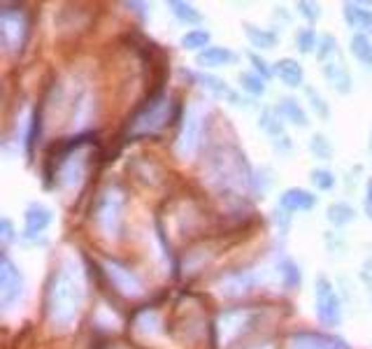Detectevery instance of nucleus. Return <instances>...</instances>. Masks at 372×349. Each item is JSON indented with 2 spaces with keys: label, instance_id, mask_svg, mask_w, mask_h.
I'll return each instance as SVG.
<instances>
[{
  "label": "nucleus",
  "instance_id": "nucleus-30",
  "mask_svg": "<svg viewBox=\"0 0 372 349\" xmlns=\"http://www.w3.org/2000/svg\"><path fill=\"white\" fill-rule=\"evenodd\" d=\"M309 151H312V156H316L319 161H331L333 158V145L323 133H314L309 138Z\"/></svg>",
  "mask_w": 372,
  "mask_h": 349
},
{
  "label": "nucleus",
  "instance_id": "nucleus-36",
  "mask_svg": "<svg viewBox=\"0 0 372 349\" xmlns=\"http://www.w3.org/2000/svg\"><path fill=\"white\" fill-rule=\"evenodd\" d=\"M14 238H17V231H14V224L10 222L7 217L0 219V240H3V245L7 247L10 242H14Z\"/></svg>",
  "mask_w": 372,
  "mask_h": 349
},
{
  "label": "nucleus",
  "instance_id": "nucleus-18",
  "mask_svg": "<svg viewBox=\"0 0 372 349\" xmlns=\"http://www.w3.org/2000/svg\"><path fill=\"white\" fill-rule=\"evenodd\" d=\"M345 21L359 33H372V10L361 3H345Z\"/></svg>",
  "mask_w": 372,
  "mask_h": 349
},
{
  "label": "nucleus",
  "instance_id": "nucleus-34",
  "mask_svg": "<svg viewBox=\"0 0 372 349\" xmlns=\"http://www.w3.org/2000/svg\"><path fill=\"white\" fill-rule=\"evenodd\" d=\"M295 10H298L300 17H305L309 24H314V21L321 19V7L316 3H307V0H300V3H295Z\"/></svg>",
  "mask_w": 372,
  "mask_h": 349
},
{
  "label": "nucleus",
  "instance_id": "nucleus-1",
  "mask_svg": "<svg viewBox=\"0 0 372 349\" xmlns=\"http://www.w3.org/2000/svg\"><path fill=\"white\" fill-rule=\"evenodd\" d=\"M86 284L84 272L72 256H63L60 263L51 270L47 291H44V312L49 324L58 331L72 329L84 307Z\"/></svg>",
  "mask_w": 372,
  "mask_h": 349
},
{
  "label": "nucleus",
  "instance_id": "nucleus-2",
  "mask_svg": "<svg viewBox=\"0 0 372 349\" xmlns=\"http://www.w3.org/2000/svg\"><path fill=\"white\" fill-rule=\"evenodd\" d=\"M210 174H212V182H214L222 191L249 189L252 186V179H254V172H252V168H249L245 151H240L235 145L222 147L214 156H212Z\"/></svg>",
  "mask_w": 372,
  "mask_h": 349
},
{
  "label": "nucleus",
  "instance_id": "nucleus-39",
  "mask_svg": "<svg viewBox=\"0 0 372 349\" xmlns=\"http://www.w3.org/2000/svg\"><path fill=\"white\" fill-rule=\"evenodd\" d=\"M124 7H128V10H133L135 14H140L142 19L147 17V5H144V3H124Z\"/></svg>",
  "mask_w": 372,
  "mask_h": 349
},
{
  "label": "nucleus",
  "instance_id": "nucleus-12",
  "mask_svg": "<svg viewBox=\"0 0 372 349\" xmlns=\"http://www.w3.org/2000/svg\"><path fill=\"white\" fill-rule=\"evenodd\" d=\"M321 72H323L326 82L331 84V89H335L338 94H342V96L352 94L354 77H352V72H349V68L345 63L342 51H338L335 56H331L328 61H323V63H321Z\"/></svg>",
  "mask_w": 372,
  "mask_h": 349
},
{
  "label": "nucleus",
  "instance_id": "nucleus-41",
  "mask_svg": "<svg viewBox=\"0 0 372 349\" xmlns=\"http://www.w3.org/2000/svg\"><path fill=\"white\" fill-rule=\"evenodd\" d=\"M366 212H368V219L372 222V208H370V205H366Z\"/></svg>",
  "mask_w": 372,
  "mask_h": 349
},
{
  "label": "nucleus",
  "instance_id": "nucleus-13",
  "mask_svg": "<svg viewBox=\"0 0 372 349\" xmlns=\"http://www.w3.org/2000/svg\"><path fill=\"white\" fill-rule=\"evenodd\" d=\"M256 286V275L252 270H235L222 277L219 282V293L226 298H240V296L252 293Z\"/></svg>",
  "mask_w": 372,
  "mask_h": 349
},
{
  "label": "nucleus",
  "instance_id": "nucleus-11",
  "mask_svg": "<svg viewBox=\"0 0 372 349\" xmlns=\"http://www.w3.org/2000/svg\"><path fill=\"white\" fill-rule=\"evenodd\" d=\"M288 349H349L342 338L331 336V333H316V331H298L288 336Z\"/></svg>",
  "mask_w": 372,
  "mask_h": 349
},
{
  "label": "nucleus",
  "instance_id": "nucleus-38",
  "mask_svg": "<svg viewBox=\"0 0 372 349\" xmlns=\"http://www.w3.org/2000/svg\"><path fill=\"white\" fill-rule=\"evenodd\" d=\"M272 147H275V151H279V154H288V151L293 149V142L288 135H282V138H277L275 142H272Z\"/></svg>",
  "mask_w": 372,
  "mask_h": 349
},
{
  "label": "nucleus",
  "instance_id": "nucleus-15",
  "mask_svg": "<svg viewBox=\"0 0 372 349\" xmlns=\"http://www.w3.org/2000/svg\"><path fill=\"white\" fill-rule=\"evenodd\" d=\"M238 63V54L229 47H207L195 54V65L200 70H212V68H224Z\"/></svg>",
  "mask_w": 372,
  "mask_h": 349
},
{
  "label": "nucleus",
  "instance_id": "nucleus-26",
  "mask_svg": "<svg viewBox=\"0 0 372 349\" xmlns=\"http://www.w3.org/2000/svg\"><path fill=\"white\" fill-rule=\"evenodd\" d=\"M210 40H212V35H210V30H205V28H191V30H186L184 35L179 37V44L184 49L188 51H203V49H207L210 47Z\"/></svg>",
  "mask_w": 372,
  "mask_h": 349
},
{
  "label": "nucleus",
  "instance_id": "nucleus-27",
  "mask_svg": "<svg viewBox=\"0 0 372 349\" xmlns=\"http://www.w3.org/2000/svg\"><path fill=\"white\" fill-rule=\"evenodd\" d=\"M168 7H170V12L174 14V17L181 21V24H191V26L203 24V14L195 10L193 5L181 3V0H170Z\"/></svg>",
  "mask_w": 372,
  "mask_h": 349
},
{
  "label": "nucleus",
  "instance_id": "nucleus-33",
  "mask_svg": "<svg viewBox=\"0 0 372 349\" xmlns=\"http://www.w3.org/2000/svg\"><path fill=\"white\" fill-rule=\"evenodd\" d=\"M340 51V44L333 35H323L321 40H319V49H316V58L319 63H323V61H328L331 56H335Z\"/></svg>",
  "mask_w": 372,
  "mask_h": 349
},
{
  "label": "nucleus",
  "instance_id": "nucleus-31",
  "mask_svg": "<svg viewBox=\"0 0 372 349\" xmlns=\"http://www.w3.org/2000/svg\"><path fill=\"white\" fill-rule=\"evenodd\" d=\"M309 182H312V186L316 189V191H331V189H335V184H338L335 174L326 168L309 170Z\"/></svg>",
  "mask_w": 372,
  "mask_h": 349
},
{
  "label": "nucleus",
  "instance_id": "nucleus-25",
  "mask_svg": "<svg viewBox=\"0 0 372 349\" xmlns=\"http://www.w3.org/2000/svg\"><path fill=\"white\" fill-rule=\"evenodd\" d=\"M349 49H352L354 58L363 65H372V42L366 33H354L352 40H349Z\"/></svg>",
  "mask_w": 372,
  "mask_h": 349
},
{
  "label": "nucleus",
  "instance_id": "nucleus-5",
  "mask_svg": "<svg viewBox=\"0 0 372 349\" xmlns=\"http://www.w3.org/2000/svg\"><path fill=\"white\" fill-rule=\"evenodd\" d=\"M314 310L316 319L326 329H338L342 324V300L328 277H316L314 282Z\"/></svg>",
  "mask_w": 372,
  "mask_h": 349
},
{
  "label": "nucleus",
  "instance_id": "nucleus-21",
  "mask_svg": "<svg viewBox=\"0 0 372 349\" xmlns=\"http://www.w3.org/2000/svg\"><path fill=\"white\" fill-rule=\"evenodd\" d=\"M242 28H245V35H247V40H249L252 47H256V49H275L277 47L279 37H277L275 30L254 26V24H249V21H245Z\"/></svg>",
  "mask_w": 372,
  "mask_h": 349
},
{
  "label": "nucleus",
  "instance_id": "nucleus-4",
  "mask_svg": "<svg viewBox=\"0 0 372 349\" xmlns=\"http://www.w3.org/2000/svg\"><path fill=\"white\" fill-rule=\"evenodd\" d=\"M124 191L119 186H108L96 201V224L108 238H119L124 231Z\"/></svg>",
  "mask_w": 372,
  "mask_h": 349
},
{
  "label": "nucleus",
  "instance_id": "nucleus-9",
  "mask_svg": "<svg viewBox=\"0 0 372 349\" xmlns=\"http://www.w3.org/2000/svg\"><path fill=\"white\" fill-rule=\"evenodd\" d=\"M103 268H105V275H108L112 286H115L121 296H126V298H138V296L144 293L142 279L135 275V272L128 268V265L108 259L103 263Z\"/></svg>",
  "mask_w": 372,
  "mask_h": 349
},
{
  "label": "nucleus",
  "instance_id": "nucleus-10",
  "mask_svg": "<svg viewBox=\"0 0 372 349\" xmlns=\"http://www.w3.org/2000/svg\"><path fill=\"white\" fill-rule=\"evenodd\" d=\"M254 322H256V312H252V310L238 307V310L224 312L217 322V331H219V336H222V345H229L231 340L240 336V333H245L249 326H254Z\"/></svg>",
  "mask_w": 372,
  "mask_h": 349
},
{
  "label": "nucleus",
  "instance_id": "nucleus-24",
  "mask_svg": "<svg viewBox=\"0 0 372 349\" xmlns=\"http://www.w3.org/2000/svg\"><path fill=\"white\" fill-rule=\"evenodd\" d=\"M279 277H282V284L286 291H298L300 284H302V272H300V265L291 261V259H284L279 263Z\"/></svg>",
  "mask_w": 372,
  "mask_h": 349
},
{
  "label": "nucleus",
  "instance_id": "nucleus-37",
  "mask_svg": "<svg viewBox=\"0 0 372 349\" xmlns=\"http://www.w3.org/2000/svg\"><path fill=\"white\" fill-rule=\"evenodd\" d=\"M272 222L277 224V229L279 231H286L288 229V224H291V212H286L284 208H275V212H272Z\"/></svg>",
  "mask_w": 372,
  "mask_h": 349
},
{
  "label": "nucleus",
  "instance_id": "nucleus-7",
  "mask_svg": "<svg viewBox=\"0 0 372 349\" xmlns=\"http://www.w3.org/2000/svg\"><path fill=\"white\" fill-rule=\"evenodd\" d=\"M28 35V19L21 10H7L3 7L0 12V42L7 54H19L26 44Z\"/></svg>",
  "mask_w": 372,
  "mask_h": 349
},
{
  "label": "nucleus",
  "instance_id": "nucleus-20",
  "mask_svg": "<svg viewBox=\"0 0 372 349\" xmlns=\"http://www.w3.org/2000/svg\"><path fill=\"white\" fill-rule=\"evenodd\" d=\"M277 110H279V115L284 117V121H288V124L300 126V128H307L309 126L307 112L302 110V105L295 101V98H291V96L279 98V101H277Z\"/></svg>",
  "mask_w": 372,
  "mask_h": 349
},
{
  "label": "nucleus",
  "instance_id": "nucleus-16",
  "mask_svg": "<svg viewBox=\"0 0 372 349\" xmlns=\"http://www.w3.org/2000/svg\"><path fill=\"white\" fill-rule=\"evenodd\" d=\"M279 208H284L286 212H309L316 208V196L307 189L293 186L279 196Z\"/></svg>",
  "mask_w": 372,
  "mask_h": 349
},
{
  "label": "nucleus",
  "instance_id": "nucleus-35",
  "mask_svg": "<svg viewBox=\"0 0 372 349\" xmlns=\"http://www.w3.org/2000/svg\"><path fill=\"white\" fill-rule=\"evenodd\" d=\"M249 61H252L254 70H256L258 75H261V77H263V80H268V77H272V75H275V72H272V68L268 65V61H265V58H261V56H258V54H256V51H249Z\"/></svg>",
  "mask_w": 372,
  "mask_h": 349
},
{
  "label": "nucleus",
  "instance_id": "nucleus-6",
  "mask_svg": "<svg viewBox=\"0 0 372 349\" xmlns=\"http://www.w3.org/2000/svg\"><path fill=\"white\" fill-rule=\"evenodd\" d=\"M26 293V282L21 270L14 265V261L3 252V259H0V307L5 312H12L14 307L21 305Z\"/></svg>",
  "mask_w": 372,
  "mask_h": 349
},
{
  "label": "nucleus",
  "instance_id": "nucleus-8",
  "mask_svg": "<svg viewBox=\"0 0 372 349\" xmlns=\"http://www.w3.org/2000/svg\"><path fill=\"white\" fill-rule=\"evenodd\" d=\"M203 112L198 105H188L184 112V119H181V131L177 135V142H174V151H177L179 158H188L193 156L200 147L203 140Z\"/></svg>",
  "mask_w": 372,
  "mask_h": 349
},
{
  "label": "nucleus",
  "instance_id": "nucleus-23",
  "mask_svg": "<svg viewBox=\"0 0 372 349\" xmlns=\"http://www.w3.org/2000/svg\"><path fill=\"white\" fill-rule=\"evenodd\" d=\"M326 219H328V224H333L335 229H342V226L356 222V208L345 201L331 203L328 210H326Z\"/></svg>",
  "mask_w": 372,
  "mask_h": 349
},
{
  "label": "nucleus",
  "instance_id": "nucleus-40",
  "mask_svg": "<svg viewBox=\"0 0 372 349\" xmlns=\"http://www.w3.org/2000/svg\"><path fill=\"white\" fill-rule=\"evenodd\" d=\"M366 205L372 208V177H368V182H366Z\"/></svg>",
  "mask_w": 372,
  "mask_h": 349
},
{
  "label": "nucleus",
  "instance_id": "nucleus-19",
  "mask_svg": "<svg viewBox=\"0 0 372 349\" xmlns=\"http://www.w3.org/2000/svg\"><path fill=\"white\" fill-rule=\"evenodd\" d=\"M193 80L198 82V84L207 91V94H212L214 98H222V101H233V96H235V91L226 84V82L222 77H217V75H212V72H195L193 75Z\"/></svg>",
  "mask_w": 372,
  "mask_h": 349
},
{
  "label": "nucleus",
  "instance_id": "nucleus-42",
  "mask_svg": "<svg viewBox=\"0 0 372 349\" xmlns=\"http://www.w3.org/2000/svg\"><path fill=\"white\" fill-rule=\"evenodd\" d=\"M368 149H370V154H372V135H370V145H368Z\"/></svg>",
  "mask_w": 372,
  "mask_h": 349
},
{
  "label": "nucleus",
  "instance_id": "nucleus-28",
  "mask_svg": "<svg viewBox=\"0 0 372 349\" xmlns=\"http://www.w3.org/2000/svg\"><path fill=\"white\" fill-rule=\"evenodd\" d=\"M238 82H240V89L245 91L249 96H263L268 87H265V80L261 77L258 72H240L238 75Z\"/></svg>",
  "mask_w": 372,
  "mask_h": 349
},
{
  "label": "nucleus",
  "instance_id": "nucleus-14",
  "mask_svg": "<svg viewBox=\"0 0 372 349\" xmlns=\"http://www.w3.org/2000/svg\"><path fill=\"white\" fill-rule=\"evenodd\" d=\"M51 222H54V215H51V210L47 208V205L30 203L26 208V215H24V235L33 240V238H37V235H42L44 231H47Z\"/></svg>",
  "mask_w": 372,
  "mask_h": 349
},
{
  "label": "nucleus",
  "instance_id": "nucleus-3",
  "mask_svg": "<svg viewBox=\"0 0 372 349\" xmlns=\"http://www.w3.org/2000/svg\"><path fill=\"white\" fill-rule=\"evenodd\" d=\"M172 101L165 94L149 96V101L128 121V138H151L170 124Z\"/></svg>",
  "mask_w": 372,
  "mask_h": 349
},
{
  "label": "nucleus",
  "instance_id": "nucleus-17",
  "mask_svg": "<svg viewBox=\"0 0 372 349\" xmlns=\"http://www.w3.org/2000/svg\"><path fill=\"white\" fill-rule=\"evenodd\" d=\"M272 72H275V77L288 89H298L305 84V70H302V65L291 56L279 58L275 68H272Z\"/></svg>",
  "mask_w": 372,
  "mask_h": 349
},
{
  "label": "nucleus",
  "instance_id": "nucleus-22",
  "mask_svg": "<svg viewBox=\"0 0 372 349\" xmlns=\"http://www.w3.org/2000/svg\"><path fill=\"white\" fill-rule=\"evenodd\" d=\"M258 128H261L263 133H268L270 138H282L284 133V117L279 115L277 108H263L261 110V117H258Z\"/></svg>",
  "mask_w": 372,
  "mask_h": 349
},
{
  "label": "nucleus",
  "instance_id": "nucleus-32",
  "mask_svg": "<svg viewBox=\"0 0 372 349\" xmlns=\"http://www.w3.org/2000/svg\"><path fill=\"white\" fill-rule=\"evenodd\" d=\"M305 94H307L309 108L316 112V117L323 119V121H328V119H331V108H328V103L323 101V96L319 94L314 87H305Z\"/></svg>",
  "mask_w": 372,
  "mask_h": 349
},
{
  "label": "nucleus",
  "instance_id": "nucleus-29",
  "mask_svg": "<svg viewBox=\"0 0 372 349\" xmlns=\"http://www.w3.org/2000/svg\"><path fill=\"white\" fill-rule=\"evenodd\" d=\"M319 40L321 37H316L314 28H300L295 33V47H298L300 54H312L314 49H319Z\"/></svg>",
  "mask_w": 372,
  "mask_h": 349
}]
</instances>
